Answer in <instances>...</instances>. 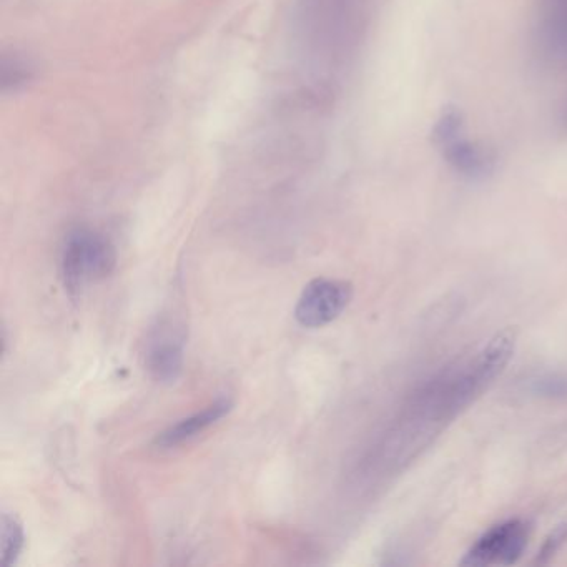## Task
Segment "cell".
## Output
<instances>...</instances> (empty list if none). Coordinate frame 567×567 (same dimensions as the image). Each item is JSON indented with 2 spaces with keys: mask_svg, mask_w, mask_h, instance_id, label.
I'll use <instances>...</instances> for the list:
<instances>
[{
  "mask_svg": "<svg viewBox=\"0 0 567 567\" xmlns=\"http://www.w3.org/2000/svg\"><path fill=\"white\" fill-rule=\"evenodd\" d=\"M371 0H300L298 35L306 65L318 84L350 67L370 27Z\"/></svg>",
  "mask_w": 567,
  "mask_h": 567,
  "instance_id": "cell-1",
  "label": "cell"
},
{
  "mask_svg": "<svg viewBox=\"0 0 567 567\" xmlns=\"http://www.w3.org/2000/svg\"><path fill=\"white\" fill-rule=\"evenodd\" d=\"M433 143L454 172L463 177L481 180L494 172L496 155L493 150L468 139L464 120L456 109L443 110L433 127Z\"/></svg>",
  "mask_w": 567,
  "mask_h": 567,
  "instance_id": "cell-2",
  "label": "cell"
},
{
  "mask_svg": "<svg viewBox=\"0 0 567 567\" xmlns=\"http://www.w3.org/2000/svg\"><path fill=\"white\" fill-rule=\"evenodd\" d=\"M115 262V250L107 238L85 228L69 233L60 262L65 288L72 295L80 293L89 283L109 277Z\"/></svg>",
  "mask_w": 567,
  "mask_h": 567,
  "instance_id": "cell-3",
  "label": "cell"
},
{
  "mask_svg": "<svg viewBox=\"0 0 567 567\" xmlns=\"http://www.w3.org/2000/svg\"><path fill=\"white\" fill-rule=\"evenodd\" d=\"M353 286L343 280L316 278L301 291L295 318L305 328L330 325L350 305Z\"/></svg>",
  "mask_w": 567,
  "mask_h": 567,
  "instance_id": "cell-4",
  "label": "cell"
},
{
  "mask_svg": "<svg viewBox=\"0 0 567 567\" xmlns=\"http://www.w3.org/2000/svg\"><path fill=\"white\" fill-rule=\"evenodd\" d=\"M529 526L508 521L489 529L463 559L464 566H509L521 558L528 546Z\"/></svg>",
  "mask_w": 567,
  "mask_h": 567,
  "instance_id": "cell-5",
  "label": "cell"
},
{
  "mask_svg": "<svg viewBox=\"0 0 567 567\" xmlns=\"http://www.w3.org/2000/svg\"><path fill=\"white\" fill-rule=\"evenodd\" d=\"M533 44L544 64L567 67V0H538Z\"/></svg>",
  "mask_w": 567,
  "mask_h": 567,
  "instance_id": "cell-6",
  "label": "cell"
},
{
  "mask_svg": "<svg viewBox=\"0 0 567 567\" xmlns=\"http://www.w3.org/2000/svg\"><path fill=\"white\" fill-rule=\"evenodd\" d=\"M145 368L158 383H175L182 376L185 335L175 323L162 321L153 328L145 345Z\"/></svg>",
  "mask_w": 567,
  "mask_h": 567,
  "instance_id": "cell-7",
  "label": "cell"
},
{
  "mask_svg": "<svg viewBox=\"0 0 567 567\" xmlns=\"http://www.w3.org/2000/svg\"><path fill=\"white\" fill-rule=\"evenodd\" d=\"M232 408L233 403L230 398H225V396L218 398L205 410L198 411L195 415L178 421L177 425L170 426L163 433L158 434L155 438V444L160 448H173V446L185 443L188 439L195 438L197 434L215 425L218 420H222L223 416L232 411Z\"/></svg>",
  "mask_w": 567,
  "mask_h": 567,
  "instance_id": "cell-8",
  "label": "cell"
},
{
  "mask_svg": "<svg viewBox=\"0 0 567 567\" xmlns=\"http://www.w3.org/2000/svg\"><path fill=\"white\" fill-rule=\"evenodd\" d=\"M514 346H516V333L509 328L499 331L489 340L473 366L474 375L481 381V385L494 380L504 370V366L508 365L513 356Z\"/></svg>",
  "mask_w": 567,
  "mask_h": 567,
  "instance_id": "cell-9",
  "label": "cell"
},
{
  "mask_svg": "<svg viewBox=\"0 0 567 567\" xmlns=\"http://www.w3.org/2000/svg\"><path fill=\"white\" fill-rule=\"evenodd\" d=\"M24 528L19 519L9 513H2L0 519V566H14L24 549Z\"/></svg>",
  "mask_w": 567,
  "mask_h": 567,
  "instance_id": "cell-10",
  "label": "cell"
},
{
  "mask_svg": "<svg viewBox=\"0 0 567 567\" xmlns=\"http://www.w3.org/2000/svg\"><path fill=\"white\" fill-rule=\"evenodd\" d=\"M561 127H563L564 134H567V105L564 109L563 119H561Z\"/></svg>",
  "mask_w": 567,
  "mask_h": 567,
  "instance_id": "cell-11",
  "label": "cell"
}]
</instances>
